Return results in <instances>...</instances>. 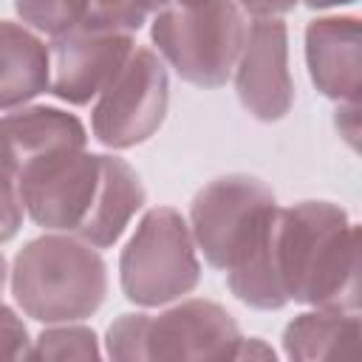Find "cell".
<instances>
[{
	"mask_svg": "<svg viewBox=\"0 0 362 362\" xmlns=\"http://www.w3.org/2000/svg\"><path fill=\"white\" fill-rule=\"evenodd\" d=\"M14 181L37 226L74 235L93 249H110L147 198L139 173L124 158L85 147L34 158Z\"/></svg>",
	"mask_w": 362,
	"mask_h": 362,
	"instance_id": "1",
	"label": "cell"
},
{
	"mask_svg": "<svg viewBox=\"0 0 362 362\" xmlns=\"http://www.w3.org/2000/svg\"><path fill=\"white\" fill-rule=\"evenodd\" d=\"M277 198L269 184L229 173L201 187L189 206V232L212 269L226 272L229 291L257 311H277L288 300L274 269Z\"/></svg>",
	"mask_w": 362,
	"mask_h": 362,
	"instance_id": "2",
	"label": "cell"
},
{
	"mask_svg": "<svg viewBox=\"0 0 362 362\" xmlns=\"http://www.w3.org/2000/svg\"><path fill=\"white\" fill-rule=\"evenodd\" d=\"M274 269L288 303L359 311V226L339 204L300 201L280 209Z\"/></svg>",
	"mask_w": 362,
	"mask_h": 362,
	"instance_id": "3",
	"label": "cell"
},
{
	"mask_svg": "<svg viewBox=\"0 0 362 362\" xmlns=\"http://www.w3.org/2000/svg\"><path fill=\"white\" fill-rule=\"evenodd\" d=\"M8 280L23 314L45 325L88 320L107 297L105 257L65 232L28 240L17 252Z\"/></svg>",
	"mask_w": 362,
	"mask_h": 362,
	"instance_id": "4",
	"label": "cell"
},
{
	"mask_svg": "<svg viewBox=\"0 0 362 362\" xmlns=\"http://www.w3.org/2000/svg\"><path fill=\"white\" fill-rule=\"evenodd\" d=\"M240 328L212 300H187L161 314H119L105 339V354L119 362L161 359H235Z\"/></svg>",
	"mask_w": 362,
	"mask_h": 362,
	"instance_id": "5",
	"label": "cell"
},
{
	"mask_svg": "<svg viewBox=\"0 0 362 362\" xmlns=\"http://www.w3.org/2000/svg\"><path fill=\"white\" fill-rule=\"evenodd\" d=\"M246 25L235 0H173L153 14L150 37L184 82L212 90L232 79Z\"/></svg>",
	"mask_w": 362,
	"mask_h": 362,
	"instance_id": "6",
	"label": "cell"
},
{
	"mask_svg": "<svg viewBox=\"0 0 362 362\" xmlns=\"http://www.w3.org/2000/svg\"><path fill=\"white\" fill-rule=\"evenodd\" d=\"M198 280V246L184 215L173 206L147 209L119 257L124 297L141 308H156L189 294Z\"/></svg>",
	"mask_w": 362,
	"mask_h": 362,
	"instance_id": "7",
	"label": "cell"
},
{
	"mask_svg": "<svg viewBox=\"0 0 362 362\" xmlns=\"http://www.w3.org/2000/svg\"><path fill=\"white\" fill-rule=\"evenodd\" d=\"M170 76L156 51L133 45L90 107L93 139L110 150L144 144L167 119Z\"/></svg>",
	"mask_w": 362,
	"mask_h": 362,
	"instance_id": "8",
	"label": "cell"
},
{
	"mask_svg": "<svg viewBox=\"0 0 362 362\" xmlns=\"http://www.w3.org/2000/svg\"><path fill=\"white\" fill-rule=\"evenodd\" d=\"M133 34L79 23L48 42V93L68 105H88L133 51Z\"/></svg>",
	"mask_w": 362,
	"mask_h": 362,
	"instance_id": "9",
	"label": "cell"
},
{
	"mask_svg": "<svg viewBox=\"0 0 362 362\" xmlns=\"http://www.w3.org/2000/svg\"><path fill=\"white\" fill-rule=\"evenodd\" d=\"M235 90L246 113L257 122H280L294 105L288 71V28L280 17H255L246 25L235 62Z\"/></svg>",
	"mask_w": 362,
	"mask_h": 362,
	"instance_id": "10",
	"label": "cell"
},
{
	"mask_svg": "<svg viewBox=\"0 0 362 362\" xmlns=\"http://www.w3.org/2000/svg\"><path fill=\"white\" fill-rule=\"evenodd\" d=\"M305 65L314 88L339 105L359 102L362 57L356 17H317L305 25Z\"/></svg>",
	"mask_w": 362,
	"mask_h": 362,
	"instance_id": "11",
	"label": "cell"
},
{
	"mask_svg": "<svg viewBox=\"0 0 362 362\" xmlns=\"http://www.w3.org/2000/svg\"><path fill=\"white\" fill-rule=\"evenodd\" d=\"M88 147L85 124L51 105H23L0 116V161L17 178V173L34 158Z\"/></svg>",
	"mask_w": 362,
	"mask_h": 362,
	"instance_id": "12",
	"label": "cell"
},
{
	"mask_svg": "<svg viewBox=\"0 0 362 362\" xmlns=\"http://www.w3.org/2000/svg\"><path fill=\"white\" fill-rule=\"evenodd\" d=\"M48 45L20 23L0 20V110H14L48 90Z\"/></svg>",
	"mask_w": 362,
	"mask_h": 362,
	"instance_id": "13",
	"label": "cell"
},
{
	"mask_svg": "<svg viewBox=\"0 0 362 362\" xmlns=\"http://www.w3.org/2000/svg\"><path fill=\"white\" fill-rule=\"evenodd\" d=\"M359 342L356 311L317 308L297 314L283 331V354L297 362L342 359L354 356Z\"/></svg>",
	"mask_w": 362,
	"mask_h": 362,
	"instance_id": "14",
	"label": "cell"
},
{
	"mask_svg": "<svg viewBox=\"0 0 362 362\" xmlns=\"http://www.w3.org/2000/svg\"><path fill=\"white\" fill-rule=\"evenodd\" d=\"M99 356L102 348L93 328L59 322L54 328H45L34 339L25 359H99Z\"/></svg>",
	"mask_w": 362,
	"mask_h": 362,
	"instance_id": "15",
	"label": "cell"
},
{
	"mask_svg": "<svg viewBox=\"0 0 362 362\" xmlns=\"http://www.w3.org/2000/svg\"><path fill=\"white\" fill-rule=\"evenodd\" d=\"M90 0H14V8L25 25L48 37L65 34L85 23Z\"/></svg>",
	"mask_w": 362,
	"mask_h": 362,
	"instance_id": "16",
	"label": "cell"
},
{
	"mask_svg": "<svg viewBox=\"0 0 362 362\" xmlns=\"http://www.w3.org/2000/svg\"><path fill=\"white\" fill-rule=\"evenodd\" d=\"M170 3L173 0H90L85 23L136 34L147 23V17L158 14Z\"/></svg>",
	"mask_w": 362,
	"mask_h": 362,
	"instance_id": "17",
	"label": "cell"
},
{
	"mask_svg": "<svg viewBox=\"0 0 362 362\" xmlns=\"http://www.w3.org/2000/svg\"><path fill=\"white\" fill-rule=\"evenodd\" d=\"M23 215L25 209L17 195V181L0 161V243H8L11 238H17L23 226Z\"/></svg>",
	"mask_w": 362,
	"mask_h": 362,
	"instance_id": "18",
	"label": "cell"
},
{
	"mask_svg": "<svg viewBox=\"0 0 362 362\" xmlns=\"http://www.w3.org/2000/svg\"><path fill=\"white\" fill-rule=\"evenodd\" d=\"M31 348L28 328L17 317L14 308H8L0 300V359H25Z\"/></svg>",
	"mask_w": 362,
	"mask_h": 362,
	"instance_id": "19",
	"label": "cell"
},
{
	"mask_svg": "<svg viewBox=\"0 0 362 362\" xmlns=\"http://www.w3.org/2000/svg\"><path fill=\"white\" fill-rule=\"evenodd\" d=\"M235 3L252 17H280V14L294 11L300 0H235Z\"/></svg>",
	"mask_w": 362,
	"mask_h": 362,
	"instance_id": "20",
	"label": "cell"
},
{
	"mask_svg": "<svg viewBox=\"0 0 362 362\" xmlns=\"http://www.w3.org/2000/svg\"><path fill=\"white\" fill-rule=\"evenodd\" d=\"M359 102H345V105H339L337 107V116H334V122H337V127H339V133L354 144L356 141V122H359Z\"/></svg>",
	"mask_w": 362,
	"mask_h": 362,
	"instance_id": "21",
	"label": "cell"
},
{
	"mask_svg": "<svg viewBox=\"0 0 362 362\" xmlns=\"http://www.w3.org/2000/svg\"><path fill=\"white\" fill-rule=\"evenodd\" d=\"M235 359H274V351L269 345H263V339L240 337V342L235 348Z\"/></svg>",
	"mask_w": 362,
	"mask_h": 362,
	"instance_id": "22",
	"label": "cell"
},
{
	"mask_svg": "<svg viewBox=\"0 0 362 362\" xmlns=\"http://www.w3.org/2000/svg\"><path fill=\"white\" fill-rule=\"evenodd\" d=\"M348 3H356V0H305L308 8H331V6H348Z\"/></svg>",
	"mask_w": 362,
	"mask_h": 362,
	"instance_id": "23",
	"label": "cell"
},
{
	"mask_svg": "<svg viewBox=\"0 0 362 362\" xmlns=\"http://www.w3.org/2000/svg\"><path fill=\"white\" fill-rule=\"evenodd\" d=\"M6 280H8V266H6V257H3V252H0V294H3Z\"/></svg>",
	"mask_w": 362,
	"mask_h": 362,
	"instance_id": "24",
	"label": "cell"
}]
</instances>
